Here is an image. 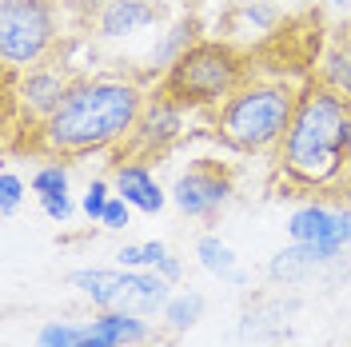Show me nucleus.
Wrapping results in <instances>:
<instances>
[{
  "instance_id": "f257e3e1",
  "label": "nucleus",
  "mask_w": 351,
  "mask_h": 347,
  "mask_svg": "<svg viewBox=\"0 0 351 347\" xmlns=\"http://www.w3.org/2000/svg\"><path fill=\"white\" fill-rule=\"evenodd\" d=\"M144 104H148V96L136 80H116V76L72 80L64 100L56 104V112L40 128H32L36 136L28 144L36 152L60 156V160L108 152L136 132L140 116H144Z\"/></svg>"
},
{
  "instance_id": "f03ea898",
  "label": "nucleus",
  "mask_w": 351,
  "mask_h": 347,
  "mask_svg": "<svg viewBox=\"0 0 351 347\" xmlns=\"http://www.w3.org/2000/svg\"><path fill=\"white\" fill-rule=\"evenodd\" d=\"M348 124L351 100L328 88L319 76L300 88L284 140L276 148L280 172L304 188H328L348 168Z\"/></svg>"
},
{
  "instance_id": "7ed1b4c3",
  "label": "nucleus",
  "mask_w": 351,
  "mask_h": 347,
  "mask_svg": "<svg viewBox=\"0 0 351 347\" xmlns=\"http://www.w3.org/2000/svg\"><path fill=\"white\" fill-rule=\"evenodd\" d=\"M300 92L280 80H247L216 112V136L232 152H271L280 148Z\"/></svg>"
},
{
  "instance_id": "20e7f679",
  "label": "nucleus",
  "mask_w": 351,
  "mask_h": 347,
  "mask_svg": "<svg viewBox=\"0 0 351 347\" xmlns=\"http://www.w3.org/2000/svg\"><path fill=\"white\" fill-rule=\"evenodd\" d=\"M247 84L243 52L228 40H196L176 56L160 92L172 96L180 108H219L236 88Z\"/></svg>"
},
{
  "instance_id": "39448f33",
  "label": "nucleus",
  "mask_w": 351,
  "mask_h": 347,
  "mask_svg": "<svg viewBox=\"0 0 351 347\" xmlns=\"http://www.w3.org/2000/svg\"><path fill=\"white\" fill-rule=\"evenodd\" d=\"M68 283L100 311L156 315L172 300V283L160 272H136V267H80L68 276Z\"/></svg>"
},
{
  "instance_id": "423d86ee",
  "label": "nucleus",
  "mask_w": 351,
  "mask_h": 347,
  "mask_svg": "<svg viewBox=\"0 0 351 347\" xmlns=\"http://www.w3.org/2000/svg\"><path fill=\"white\" fill-rule=\"evenodd\" d=\"M56 4L52 0H0V60L8 72H28L56 48Z\"/></svg>"
},
{
  "instance_id": "0eeeda50",
  "label": "nucleus",
  "mask_w": 351,
  "mask_h": 347,
  "mask_svg": "<svg viewBox=\"0 0 351 347\" xmlns=\"http://www.w3.org/2000/svg\"><path fill=\"white\" fill-rule=\"evenodd\" d=\"M287 236L291 243H304L319 263H328L351 243V212L331 208V204H307L300 212H291Z\"/></svg>"
},
{
  "instance_id": "6e6552de",
  "label": "nucleus",
  "mask_w": 351,
  "mask_h": 347,
  "mask_svg": "<svg viewBox=\"0 0 351 347\" xmlns=\"http://www.w3.org/2000/svg\"><path fill=\"white\" fill-rule=\"evenodd\" d=\"M236 184H232V172L219 164V160H196L188 172H180V180L172 184V204L184 212V216L196 219H212L232 200Z\"/></svg>"
},
{
  "instance_id": "1a4fd4ad",
  "label": "nucleus",
  "mask_w": 351,
  "mask_h": 347,
  "mask_svg": "<svg viewBox=\"0 0 351 347\" xmlns=\"http://www.w3.org/2000/svg\"><path fill=\"white\" fill-rule=\"evenodd\" d=\"M4 80H8V112L21 104L24 128H40L44 120L56 112V104L64 100V92H68V80L56 72V68H48V64L21 72V80H16V72L4 68Z\"/></svg>"
},
{
  "instance_id": "9d476101",
  "label": "nucleus",
  "mask_w": 351,
  "mask_h": 347,
  "mask_svg": "<svg viewBox=\"0 0 351 347\" xmlns=\"http://www.w3.org/2000/svg\"><path fill=\"white\" fill-rule=\"evenodd\" d=\"M180 132H184V108L172 96L156 92V100L144 104V116H140V124L128 140L136 152H164L172 140H180Z\"/></svg>"
},
{
  "instance_id": "9b49d317",
  "label": "nucleus",
  "mask_w": 351,
  "mask_h": 347,
  "mask_svg": "<svg viewBox=\"0 0 351 347\" xmlns=\"http://www.w3.org/2000/svg\"><path fill=\"white\" fill-rule=\"evenodd\" d=\"M152 335V327L136 311H100L96 320L84 324L80 347H136Z\"/></svg>"
},
{
  "instance_id": "f8f14e48",
  "label": "nucleus",
  "mask_w": 351,
  "mask_h": 347,
  "mask_svg": "<svg viewBox=\"0 0 351 347\" xmlns=\"http://www.w3.org/2000/svg\"><path fill=\"white\" fill-rule=\"evenodd\" d=\"M160 16H164V8L152 0H108L104 12L96 16V28H100V36H132V32L156 24Z\"/></svg>"
},
{
  "instance_id": "ddd939ff",
  "label": "nucleus",
  "mask_w": 351,
  "mask_h": 347,
  "mask_svg": "<svg viewBox=\"0 0 351 347\" xmlns=\"http://www.w3.org/2000/svg\"><path fill=\"white\" fill-rule=\"evenodd\" d=\"M116 195L120 200H128L136 212H148V216H156L160 208H164V188L156 184V176L140 164V160H132V164H120L116 168Z\"/></svg>"
},
{
  "instance_id": "4468645a",
  "label": "nucleus",
  "mask_w": 351,
  "mask_h": 347,
  "mask_svg": "<svg viewBox=\"0 0 351 347\" xmlns=\"http://www.w3.org/2000/svg\"><path fill=\"white\" fill-rule=\"evenodd\" d=\"M196 256H199V267H204L208 276H216V280H240V276H236V252H232L219 236H199Z\"/></svg>"
},
{
  "instance_id": "2eb2a0df",
  "label": "nucleus",
  "mask_w": 351,
  "mask_h": 347,
  "mask_svg": "<svg viewBox=\"0 0 351 347\" xmlns=\"http://www.w3.org/2000/svg\"><path fill=\"white\" fill-rule=\"evenodd\" d=\"M204 296L199 291H180V296H172L168 304H164V324H168V331H188V327H196L199 320H204Z\"/></svg>"
},
{
  "instance_id": "dca6fc26",
  "label": "nucleus",
  "mask_w": 351,
  "mask_h": 347,
  "mask_svg": "<svg viewBox=\"0 0 351 347\" xmlns=\"http://www.w3.org/2000/svg\"><path fill=\"white\" fill-rule=\"evenodd\" d=\"M319 80H324L328 88H335L339 96H348L351 100V40L335 44L328 56H324V64H319Z\"/></svg>"
},
{
  "instance_id": "f3484780",
  "label": "nucleus",
  "mask_w": 351,
  "mask_h": 347,
  "mask_svg": "<svg viewBox=\"0 0 351 347\" xmlns=\"http://www.w3.org/2000/svg\"><path fill=\"white\" fill-rule=\"evenodd\" d=\"M315 256H311V252H307L304 243H291V248H287V252H280V256H276V260L267 263V276H271V280H300V276H304L307 267H315Z\"/></svg>"
},
{
  "instance_id": "a211bd4d",
  "label": "nucleus",
  "mask_w": 351,
  "mask_h": 347,
  "mask_svg": "<svg viewBox=\"0 0 351 347\" xmlns=\"http://www.w3.org/2000/svg\"><path fill=\"white\" fill-rule=\"evenodd\" d=\"M164 256H168V248L160 239H152V243H128V248L116 252L120 267H136V272H156L164 263Z\"/></svg>"
},
{
  "instance_id": "6ab92c4d",
  "label": "nucleus",
  "mask_w": 351,
  "mask_h": 347,
  "mask_svg": "<svg viewBox=\"0 0 351 347\" xmlns=\"http://www.w3.org/2000/svg\"><path fill=\"white\" fill-rule=\"evenodd\" d=\"M80 339H84V324L56 320V324H44L36 331V344L32 347H80Z\"/></svg>"
},
{
  "instance_id": "aec40b11",
  "label": "nucleus",
  "mask_w": 351,
  "mask_h": 347,
  "mask_svg": "<svg viewBox=\"0 0 351 347\" xmlns=\"http://www.w3.org/2000/svg\"><path fill=\"white\" fill-rule=\"evenodd\" d=\"M32 192H36V200H44V195H64L68 192V168L60 164V160L36 168V176H32Z\"/></svg>"
},
{
  "instance_id": "412c9836",
  "label": "nucleus",
  "mask_w": 351,
  "mask_h": 347,
  "mask_svg": "<svg viewBox=\"0 0 351 347\" xmlns=\"http://www.w3.org/2000/svg\"><path fill=\"white\" fill-rule=\"evenodd\" d=\"M21 200H24V180L16 172H4L0 176V212H4V219L21 208Z\"/></svg>"
},
{
  "instance_id": "4be33fe9",
  "label": "nucleus",
  "mask_w": 351,
  "mask_h": 347,
  "mask_svg": "<svg viewBox=\"0 0 351 347\" xmlns=\"http://www.w3.org/2000/svg\"><path fill=\"white\" fill-rule=\"evenodd\" d=\"M108 200H112V188L104 184V180H96V184H88V192H84V200H80V208H84L88 219H96V224H100L104 208H108Z\"/></svg>"
},
{
  "instance_id": "5701e85b",
  "label": "nucleus",
  "mask_w": 351,
  "mask_h": 347,
  "mask_svg": "<svg viewBox=\"0 0 351 347\" xmlns=\"http://www.w3.org/2000/svg\"><path fill=\"white\" fill-rule=\"evenodd\" d=\"M128 216H132V204L112 192V200H108V208H104V216H100V224H104L108 232H120V228H128Z\"/></svg>"
},
{
  "instance_id": "b1692460",
  "label": "nucleus",
  "mask_w": 351,
  "mask_h": 347,
  "mask_svg": "<svg viewBox=\"0 0 351 347\" xmlns=\"http://www.w3.org/2000/svg\"><path fill=\"white\" fill-rule=\"evenodd\" d=\"M40 208H44V216L56 219V224H68V216H72V200H68V192L64 195H44Z\"/></svg>"
},
{
  "instance_id": "393cba45",
  "label": "nucleus",
  "mask_w": 351,
  "mask_h": 347,
  "mask_svg": "<svg viewBox=\"0 0 351 347\" xmlns=\"http://www.w3.org/2000/svg\"><path fill=\"white\" fill-rule=\"evenodd\" d=\"M60 4H64L68 12H76V16H100L108 0H60Z\"/></svg>"
},
{
  "instance_id": "a878e982",
  "label": "nucleus",
  "mask_w": 351,
  "mask_h": 347,
  "mask_svg": "<svg viewBox=\"0 0 351 347\" xmlns=\"http://www.w3.org/2000/svg\"><path fill=\"white\" fill-rule=\"evenodd\" d=\"M156 272H160V276H164L168 283H180V276H184V263L176 260V256H164V263H160Z\"/></svg>"
},
{
  "instance_id": "bb28decb",
  "label": "nucleus",
  "mask_w": 351,
  "mask_h": 347,
  "mask_svg": "<svg viewBox=\"0 0 351 347\" xmlns=\"http://www.w3.org/2000/svg\"><path fill=\"white\" fill-rule=\"evenodd\" d=\"M348 152H351V124H348Z\"/></svg>"
},
{
  "instance_id": "cd10ccee",
  "label": "nucleus",
  "mask_w": 351,
  "mask_h": 347,
  "mask_svg": "<svg viewBox=\"0 0 351 347\" xmlns=\"http://www.w3.org/2000/svg\"><path fill=\"white\" fill-rule=\"evenodd\" d=\"M331 4H351V0H331Z\"/></svg>"
}]
</instances>
